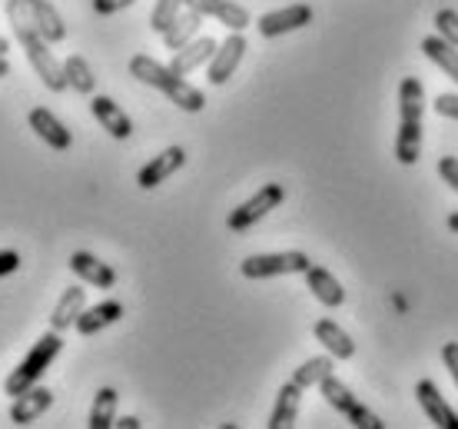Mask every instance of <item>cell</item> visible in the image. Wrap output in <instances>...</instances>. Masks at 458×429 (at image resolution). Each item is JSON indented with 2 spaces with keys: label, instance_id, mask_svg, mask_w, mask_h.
Listing matches in <instances>:
<instances>
[{
  "label": "cell",
  "instance_id": "cb8c5ba5",
  "mask_svg": "<svg viewBox=\"0 0 458 429\" xmlns=\"http://www.w3.org/2000/svg\"><path fill=\"white\" fill-rule=\"evenodd\" d=\"M199 27H203V13L193 11V7H183V11L176 13V21L166 27V34H163V44L166 50H180L199 34Z\"/></svg>",
  "mask_w": 458,
  "mask_h": 429
},
{
  "label": "cell",
  "instance_id": "ffe728a7",
  "mask_svg": "<svg viewBox=\"0 0 458 429\" xmlns=\"http://www.w3.org/2000/svg\"><path fill=\"white\" fill-rule=\"evenodd\" d=\"M312 333H316V339H319L322 347H326V353H329L333 360H352V356H355L352 337H349V333H345V330L335 323V320H316Z\"/></svg>",
  "mask_w": 458,
  "mask_h": 429
},
{
  "label": "cell",
  "instance_id": "d6986e66",
  "mask_svg": "<svg viewBox=\"0 0 458 429\" xmlns=\"http://www.w3.org/2000/svg\"><path fill=\"white\" fill-rule=\"evenodd\" d=\"M123 316V303L120 300H104L97 303V306H83V313L77 316V333L81 337H97L100 330H106V326H114L116 320Z\"/></svg>",
  "mask_w": 458,
  "mask_h": 429
},
{
  "label": "cell",
  "instance_id": "6da1fadb",
  "mask_svg": "<svg viewBox=\"0 0 458 429\" xmlns=\"http://www.w3.org/2000/svg\"><path fill=\"white\" fill-rule=\"evenodd\" d=\"M7 21H11V30L17 37V44L23 47V54L30 60L34 73L40 77L50 93H64L67 90V77H64V60H57V54L50 50V40L40 34V27L34 23L30 11L23 0H7Z\"/></svg>",
  "mask_w": 458,
  "mask_h": 429
},
{
  "label": "cell",
  "instance_id": "8992f818",
  "mask_svg": "<svg viewBox=\"0 0 458 429\" xmlns=\"http://www.w3.org/2000/svg\"><path fill=\"white\" fill-rule=\"evenodd\" d=\"M312 267V260L299 250H286V253H256L246 256L240 263V273L246 279H269V277H289V273H306Z\"/></svg>",
  "mask_w": 458,
  "mask_h": 429
},
{
  "label": "cell",
  "instance_id": "5b68a950",
  "mask_svg": "<svg viewBox=\"0 0 458 429\" xmlns=\"http://www.w3.org/2000/svg\"><path fill=\"white\" fill-rule=\"evenodd\" d=\"M319 390H322V396H326V403H329L335 413H343L352 426H359V429H386V423H382V419H378L369 407H362V403L355 399L352 390H349L343 380H335L333 373L322 380Z\"/></svg>",
  "mask_w": 458,
  "mask_h": 429
},
{
  "label": "cell",
  "instance_id": "4fadbf2b",
  "mask_svg": "<svg viewBox=\"0 0 458 429\" xmlns=\"http://www.w3.org/2000/svg\"><path fill=\"white\" fill-rule=\"evenodd\" d=\"M50 407H54V393H50L47 386L34 383L30 390H23L21 396H13L11 423H13V426H30V423L44 416Z\"/></svg>",
  "mask_w": 458,
  "mask_h": 429
},
{
  "label": "cell",
  "instance_id": "f1b7e54d",
  "mask_svg": "<svg viewBox=\"0 0 458 429\" xmlns=\"http://www.w3.org/2000/svg\"><path fill=\"white\" fill-rule=\"evenodd\" d=\"M183 7H186L183 0H157V4H153V13H149V27L163 37L166 34V27L176 21V13L183 11Z\"/></svg>",
  "mask_w": 458,
  "mask_h": 429
},
{
  "label": "cell",
  "instance_id": "d4e9b609",
  "mask_svg": "<svg viewBox=\"0 0 458 429\" xmlns=\"http://www.w3.org/2000/svg\"><path fill=\"white\" fill-rule=\"evenodd\" d=\"M422 54L428 60H432V64H436V67H442L448 73V77H452V81L458 83V47H452L445 40V37H438V34H428L422 40Z\"/></svg>",
  "mask_w": 458,
  "mask_h": 429
},
{
  "label": "cell",
  "instance_id": "44dd1931",
  "mask_svg": "<svg viewBox=\"0 0 458 429\" xmlns=\"http://www.w3.org/2000/svg\"><path fill=\"white\" fill-rule=\"evenodd\" d=\"M306 287H310L312 296H316L322 306H329V310H335V306H343L345 303L343 283H339L326 267H316V263H312V267L306 270Z\"/></svg>",
  "mask_w": 458,
  "mask_h": 429
},
{
  "label": "cell",
  "instance_id": "f35d334b",
  "mask_svg": "<svg viewBox=\"0 0 458 429\" xmlns=\"http://www.w3.org/2000/svg\"><path fill=\"white\" fill-rule=\"evenodd\" d=\"M448 230L458 233V213H452V217H448Z\"/></svg>",
  "mask_w": 458,
  "mask_h": 429
},
{
  "label": "cell",
  "instance_id": "603a6c76",
  "mask_svg": "<svg viewBox=\"0 0 458 429\" xmlns=\"http://www.w3.org/2000/svg\"><path fill=\"white\" fill-rule=\"evenodd\" d=\"M23 4H27L34 23L40 27V34H44L50 44H60V40L67 37V23H64V17H60L57 7H54L50 0H23Z\"/></svg>",
  "mask_w": 458,
  "mask_h": 429
},
{
  "label": "cell",
  "instance_id": "e575fe53",
  "mask_svg": "<svg viewBox=\"0 0 458 429\" xmlns=\"http://www.w3.org/2000/svg\"><path fill=\"white\" fill-rule=\"evenodd\" d=\"M442 363L448 366V373H452V380L458 386V343H445L442 347Z\"/></svg>",
  "mask_w": 458,
  "mask_h": 429
},
{
  "label": "cell",
  "instance_id": "30bf717a",
  "mask_svg": "<svg viewBox=\"0 0 458 429\" xmlns=\"http://www.w3.org/2000/svg\"><path fill=\"white\" fill-rule=\"evenodd\" d=\"M186 163V150L183 147H166L163 153H157L153 160L147 163V167H140L137 174V184L140 190H157L160 184H166L176 170H183Z\"/></svg>",
  "mask_w": 458,
  "mask_h": 429
},
{
  "label": "cell",
  "instance_id": "7402d4cb",
  "mask_svg": "<svg viewBox=\"0 0 458 429\" xmlns=\"http://www.w3.org/2000/svg\"><path fill=\"white\" fill-rule=\"evenodd\" d=\"M83 306H87V290L83 287H70V290L60 293L57 306H54V313H50V330H70V326L77 323V316L83 313Z\"/></svg>",
  "mask_w": 458,
  "mask_h": 429
},
{
  "label": "cell",
  "instance_id": "f546056e",
  "mask_svg": "<svg viewBox=\"0 0 458 429\" xmlns=\"http://www.w3.org/2000/svg\"><path fill=\"white\" fill-rule=\"evenodd\" d=\"M436 34L445 37L448 44L458 47V11H438L436 13Z\"/></svg>",
  "mask_w": 458,
  "mask_h": 429
},
{
  "label": "cell",
  "instance_id": "d590c367",
  "mask_svg": "<svg viewBox=\"0 0 458 429\" xmlns=\"http://www.w3.org/2000/svg\"><path fill=\"white\" fill-rule=\"evenodd\" d=\"M114 426H120V429H140L143 423H140L137 416H120V419L114 423Z\"/></svg>",
  "mask_w": 458,
  "mask_h": 429
},
{
  "label": "cell",
  "instance_id": "484cf974",
  "mask_svg": "<svg viewBox=\"0 0 458 429\" xmlns=\"http://www.w3.org/2000/svg\"><path fill=\"white\" fill-rule=\"evenodd\" d=\"M64 77H67V90H77L83 97H93V90H97V77H93L87 57H81V54H70L64 60Z\"/></svg>",
  "mask_w": 458,
  "mask_h": 429
},
{
  "label": "cell",
  "instance_id": "74e56055",
  "mask_svg": "<svg viewBox=\"0 0 458 429\" xmlns=\"http://www.w3.org/2000/svg\"><path fill=\"white\" fill-rule=\"evenodd\" d=\"M7 50H11V40H7V37H0V57H7Z\"/></svg>",
  "mask_w": 458,
  "mask_h": 429
},
{
  "label": "cell",
  "instance_id": "ba28073f",
  "mask_svg": "<svg viewBox=\"0 0 458 429\" xmlns=\"http://www.w3.org/2000/svg\"><path fill=\"white\" fill-rule=\"evenodd\" d=\"M246 50H250V44H246L242 30H229V37L216 47V54L209 57V64H207V81L213 83V87H223V83H226L229 77L236 73V67L242 64Z\"/></svg>",
  "mask_w": 458,
  "mask_h": 429
},
{
  "label": "cell",
  "instance_id": "836d02e7",
  "mask_svg": "<svg viewBox=\"0 0 458 429\" xmlns=\"http://www.w3.org/2000/svg\"><path fill=\"white\" fill-rule=\"evenodd\" d=\"M21 270V253L17 250H0V277H11Z\"/></svg>",
  "mask_w": 458,
  "mask_h": 429
},
{
  "label": "cell",
  "instance_id": "5bb4252c",
  "mask_svg": "<svg viewBox=\"0 0 458 429\" xmlns=\"http://www.w3.org/2000/svg\"><path fill=\"white\" fill-rule=\"evenodd\" d=\"M415 396H419V407H422V413L432 419L438 429H458V413L448 407L445 396H442V390H438L432 380H419V386H415Z\"/></svg>",
  "mask_w": 458,
  "mask_h": 429
},
{
  "label": "cell",
  "instance_id": "83f0119b",
  "mask_svg": "<svg viewBox=\"0 0 458 429\" xmlns=\"http://www.w3.org/2000/svg\"><path fill=\"white\" fill-rule=\"evenodd\" d=\"M333 370H335L333 356H312V360H306L296 373H293V383H299L302 390H310V386H319Z\"/></svg>",
  "mask_w": 458,
  "mask_h": 429
},
{
  "label": "cell",
  "instance_id": "4316f807",
  "mask_svg": "<svg viewBox=\"0 0 458 429\" xmlns=\"http://www.w3.org/2000/svg\"><path fill=\"white\" fill-rule=\"evenodd\" d=\"M116 403H120V393H116L114 386H100L97 390V399H93L90 407V419H87V426L90 429H110L116 423Z\"/></svg>",
  "mask_w": 458,
  "mask_h": 429
},
{
  "label": "cell",
  "instance_id": "7a4b0ae2",
  "mask_svg": "<svg viewBox=\"0 0 458 429\" xmlns=\"http://www.w3.org/2000/svg\"><path fill=\"white\" fill-rule=\"evenodd\" d=\"M130 77H137L140 83L166 93L170 104H176L186 114H199L207 107V93L196 90L193 83H186V77L173 73L170 64H160V60H153L149 54H133L130 57Z\"/></svg>",
  "mask_w": 458,
  "mask_h": 429
},
{
  "label": "cell",
  "instance_id": "ac0fdd59",
  "mask_svg": "<svg viewBox=\"0 0 458 429\" xmlns=\"http://www.w3.org/2000/svg\"><path fill=\"white\" fill-rule=\"evenodd\" d=\"M302 386L299 383H283L279 386V393H276V403H273V413H269V423L266 426L269 429H289V426H296V419H299V407H302Z\"/></svg>",
  "mask_w": 458,
  "mask_h": 429
},
{
  "label": "cell",
  "instance_id": "1f68e13d",
  "mask_svg": "<svg viewBox=\"0 0 458 429\" xmlns=\"http://www.w3.org/2000/svg\"><path fill=\"white\" fill-rule=\"evenodd\" d=\"M438 176L458 193V157H442L438 160Z\"/></svg>",
  "mask_w": 458,
  "mask_h": 429
},
{
  "label": "cell",
  "instance_id": "d6a6232c",
  "mask_svg": "<svg viewBox=\"0 0 458 429\" xmlns=\"http://www.w3.org/2000/svg\"><path fill=\"white\" fill-rule=\"evenodd\" d=\"M137 0H93V11L100 13V17H110V13H120L126 7H133Z\"/></svg>",
  "mask_w": 458,
  "mask_h": 429
},
{
  "label": "cell",
  "instance_id": "e0dca14e",
  "mask_svg": "<svg viewBox=\"0 0 458 429\" xmlns=\"http://www.w3.org/2000/svg\"><path fill=\"white\" fill-rule=\"evenodd\" d=\"M70 270L83 279V283H90L97 290H110L116 283V270L110 263H104L100 256L87 253V250H77V253L70 256Z\"/></svg>",
  "mask_w": 458,
  "mask_h": 429
},
{
  "label": "cell",
  "instance_id": "4dcf8cb0",
  "mask_svg": "<svg viewBox=\"0 0 458 429\" xmlns=\"http://www.w3.org/2000/svg\"><path fill=\"white\" fill-rule=\"evenodd\" d=\"M436 114L448 116V120H458V93H438L436 97Z\"/></svg>",
  "mask_w": 458,
  "mask_h": 429
},
{
  "label": "cell",
  "instance_id": "3957f363",
  "mask_svg": "<svg viewBox=\"0 0 458 429\" xmlns=\"http://www.w3.org/2000/svg\"><path fill=\"white\" fill-rule=\"evenodd\" d=\"M422 116H425V87L419 77H402L399 83V137H395V160L402 167L419 163L422 153Z\"/></svg>",
  "mask_w": 458,
  "mask_h": 429
},
{
  "label": "cell",
  "instance_id": "9c48e42d",
  "mask_svg": "<svg viewBox=\"0 0 458 429\" xmlns=\"http://www.w3.org/2000/svg\"><path fill=\"white\" fill-rule=\"evenodd\" d=\"M312 17H316V11H312L310 4H289L283 11L263 13V17L256 21V30H259V37L273 40V37H283V34H293V30L310 27Z\"/></svg>",
  "mask_w": 458,
  "mask_h": 429
},
{
  "label": "cell",
  "instance_id": "8fae6325",
  "mask_svg": "<svg viewBox=\"0 0 458 429\" xmlns=\"http://www.w3.org/2000/svg\"><path fill=\"white\" fill-rule=\"evenodd\" d=\"M27 124H30V130L44 140L50 150L64 153V150H70V147H73V133H70V130L64 127V120L50 114L47 107H34V110H30V116H27Z\"/></svg>",
  "mask_w": 458,
  "mask_h": 429
},
{
  "label": "cell",
  "instance_id": "52a82bcc",
  "mask_svg": "<svg viewBox=\"0 0 458 429\" xmlns=\"http://www.w3.org/2000/svg\"><path fill=\"white\" fill-rule=\"evenodd\" d=\"M283 200H286V190H283V184H266L263 190H256L246 203H240V207L229 213L226 227L233 233H246L250 227H256V223L263 220V217H269V213H273Z\"/></svg>",
  "mask_w": 458,
  "mask_h": 429
},
{
  "label": "cell",
  "instance_id": "7c38bea8",
  "mask_svg": "<svg viewBox=\"0 0 458 429\" xmlns=\"http://www.w3.org/2000/svg\"><path fill=\"white\" fill-rule=\"evenodd\" d=\"M90 114L97 116V124L110 133L114 140H130L133 137V120L123 114V107L104 97V93H93L90 97Z\"/></svg>",
  "mask_w": 458,
  "mask_h": 429
},
{
  "label": "cell",
  "instance_id": "9a60e30c",
  "mask_svg": "<svg viewBox=\"0 0 458 429\" xmlns=\"http://www.w3.org/2000/svg\"><path fill=\"white\" fill-rule=\"evenodd\" d=\"M186 7H193V11H199L203 17H213V21H219L223 27H229V30H246L250 27V11L246 7H240V4H233V0H183Z\"/></svg>",
  "mask_w": 458,
  "mask_h": 429
},
{
  "label": "cell",
  "instance_id": "2e32d148",
  "mask_svg": "<svg viewBox=\"0 0 458 429\" xmlns=\"http://www.w3.org/2000/svg\"><path fill=\"white\" fill-rule=\"evenodd\" d=\"M216 40L213 37H193L186 47H180V50H173V60H170V70L173 73H180V77H190L196 67H203V64H209V57L216 54Z\"/></svg>",
  "mask_w": 458,
  "mask_h": 429
},
{
  "label": "cell",
  "instance_id": "277c9868",
  "mask_svg": "<svg viewBox=\"0 0 458 429\" xmlns=\"http://www.w3.org/2000/svg\"><path fill=\"white\" fill-rule=\"evenodd\" d=\"M60 349H64V337H60L57 330H47L44 337L37 339L30 353L17 363V370L7 376V383H4V393L7 396H21L23 390H30L34 383L44 380V373L50 370V363L60 356Z\"/></svg>",
  "mask_w": 458,
  "mask_h": 429
},
{
  "label": "cell",
  "instance_id": "8d00e7d4",
  "mask_svg": "<svg viewBox=\"0 0 458 429\" xmlns=\"http://www.w3.org/2000/svg\"><path fill=\"white\" fill-rule=\"evenodd\" d=\"M0 77H11V64H7V57H0Z\"/></svg>",
  "mask_w": 458,
  "mask_h": 429
}]
</instances>
